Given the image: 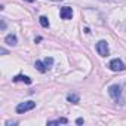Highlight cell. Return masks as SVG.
<instances>
[{
    "mask_svg": "<svg viewBox=\"0 0 126 126\" xmlns=\"http://www.w3.org/2000/svg\"><path fill=\"white\" fill-rule=\"evenodd\" d=\"M108 68H110L111 71H123V70L126 68V65L123 64V61H122V59L114 58V59H111V61H110Z\"/></svg>",
    "mask_w": 126,
    "mask_h": 126,
    "instance_id": "1",
    "label": "cell"
},
{
    "mask_svg": "<svg viewBox=\"0 0 126 126\" xmlns=\"http://www.w3.org/2000/svg\"><path fill=\"white\" fill-rule=\"evenodd\" d=\"M34 107H36V102H34V101H25V102H21V104L16 105V113H18V114H22V113H25V111L33 110Z\"/></svg>",
    "mask_w": 126,
    "mask_h": 126,
    "instance_id": "2",
    "label": "cell"
},
{
    "mask_svg": "<svg viewBox=\"0 0 126 126\" xmlns=\"http://www.w3.org/2000/svg\"><path fill=\"white\" fill-rule=\"evenodd\" d=\"M96 52H98V55H101V56H107L108 52H110L108 43H107L105 40H99V42L96 43Z\"/></svg>",
    "mask_w": 126,
    "mask_h": 126,
    "instance_id": "3",
    "label": "cell"
},
{
    "mask_svg": "<svg viewBox=\"0 0 126 126\" xmlns=\"http://www.w3.org/2000/svg\"><path fill=\"white\" fill-rule=\"evenodd\" d=\"M108 94H110V96H111L114 101H119V98H120V95H122V86H120V85H111V86L108 88Z\"/></svg>",
    "mask_w": 126,
    "mask_h": 126,
    "instance_id": "4",
    "label": "cell"
},
{
    "mask_svg": "<svg viewBox=\"0 0 126 126\" xmlns=\"http://www.w3.org/2000/svg\"><path fill=\"white\" fill-rule=\"evenodd\" d=\"M59 16L62 19H71L73 18V9L70 6H64V8H61L59 11Z\"/></svg>",
    "mask_w": 126,
    "mask_h": 126,
    "instance_id": "5",
    "label": "cell"
},
{
    "mask_svg": "<svg viewBox=\"0 0 126 126\" xmlns=\"http://www.w3.org/2000/svg\"><path fill=\"white\" fill-rule=\"evenodd\" d=\"M5 43L9 45V46H16V45H18V39H16L15 34H8V36L5 37Z\"/></svg>",
    "mask_w": 126,
    "mask_h": 126,
    "instance_id": "6",
    "label": "cell"
},
{
    "mask_svg": "<svg viewBox=\"0 0 126 126\" xmlns=\"http://www.w3.org/2000/svg\"><path fill=\"white\" fill-rule=\"evenodd\" d=\"M12 80H14V82H24V83H27V85H31V79H30L28 76H24V74H18V76H15Z\"/></svg>",
    "mask_w": 126,
    "mask_h": 126,
    "instance_id": "7",
    "label": "cell"
},
{
    "mask_svg": "<svg viewBox=\"0 0 126 126\" xmlns=\"http://www.w3.org/2000/svg\"><path fill=\"white\" fill-rule=\"evenodd\" d=\"M67 101L71 102V104H79V102H80V96L73 92V94H68V95H67Z\"/></svg>",
    "mask_w": 126,
    "mask_h": 126,
    "instance_id": "8",
    "label": "cell"
},
{
    "mask_svg": "<svg viewBox=\"0 0 126 126\" xmlns=\"http://www.w3.org/2000/svg\"><path fill=\"white\" fill-rule=\"evenodd\" d=\"M34 65H36V68H37V70H39L40 73H46V70L49 68V67H47V65L45 64V61L42 62V61H39V59L36 61V64H34Z\"/></svg>",
    "mask_w": 126,
    "mask_h": 126,
    "instance_id": "9",
    "label": "cell"
},
{
    "mask_svg": "<svg viewBox=\"0 0 126 126\" xmlns=\"http://www.w3.org/2000/svg\"><path fill=\"white\" fill-rule=\"evenodd\" d=\"M59 123L67 125L68 123V119L67 117H59V119H55V120H49L47 122V125H59Z\"/></svg>",
    "mask_w": 126,
    "mask_h": 126,
    "instance_id": "10",
    "label": "cell"
},
{
    "mask_svg": "<svg viewBox=\"0 0 126 126\" xmlns=\"http://www.w3.org/2000/svg\"><path fill=\"white\" fill-rule=\"evenodd\" d=\"M39 22H40V25L45 27V28H47V27L50 25V24H49V19H47L46 16H40V18H39Z\"/></svg>",
    "mask_w": 126,
    "mask_h": 126,
    "instance_id": "11",
    "label": "cell"
},
{
    "mask_svg": "<svg viewBox=\"0 0 126 126\" xmlns=\"http://www.w3.org/2000/svg\"><path fill=\"white\" fill-rule=\"evenodd\" d=\"M123 89H125V91H122V95H120V98H119V101H117V102H120V104H126V83H125Z\"/></svg>",
    "mask_w": 126,
    "mask_h": 126,
    "instance_id": "12",
    "label": "cell"
},
{
    "mask_svg": "<svg viewBox=\"0 0 126 126\" xmlns=\"http://www.w3.org/2000/svg\"><path fill=\"white\" fill-rule=\"evenodd\" d=\"M45 64H46L47 67H50V65L53 64V58H50V56H46V58H45Z\"/></svg>",
    "mask_w": 126,
    "mask_h": 126,
    "instance_id": "13",
    "label": "cell"
},
{
    "mask_svg": "<svg viewBox=\"0 0 126 126\" xmlns=\"http://www.w3.org/2000/svg\"><path fill=\"white\" fill-rule=\"evenodd\" d=\"M11 125H18L16 122H12V120H8L6 122V126H11Z\"/></svg>",
    "mask_w": 126,
    "mask_h": 126,
    "instance_id": "14",
    "label": "cell"
},
{
    "mask_svg": "<svg viewBox=\"0 0 126 126\" xmlns=\"http://www.w3.org/2000/svg\"><path fill=\"white\" fill-rule=\"evenodd\" d=\"M76 123H77V125H83V119H82V117H79V119L76 120Z\"/></svg>",
    "mask_w": 126,
    "mask_h": 126,
    "instance_id": "15",
    "label": "cell"
},
{
    "mask_svg": "<svg viewBox=\"0 0 126 126\" xmlns=\"http://www.w3.org/2000/svg\"><path fill=\"white\" fill-rule=\"evenodd\" d=\"M5 28H6V21L2 19V30H5Z\"/></svg>",
    "mask_w": 126,
    "mask_h": 126,
    "instance_id": "16",
    "label": "cell"
},
{
    "mask_svg": "<svg viewBox=\"0 0 126 126\" xmlns=\"http://www.w3.org/2000/svg\"><path fill=\"white\" fill-rule=\"evenodd\" d=\"M34 42H36V43H39V42H42V37H40V36H37V37L34 39Z\"/></svg>",
    "mask_w": 126,
    "mask_h": 126,
    "instance_id": "17",
    "label": "cell"
},
{
    "mask_svg": "<svg viewBox=\"0 0 126 126\" xmlns=\"http://www.w3.org/2000/svg\"><path fill=\"white\" fill-rule=\"evenodd\" d=\"M24 2H28V3H33V2H34V0H24Z\"/></svg>",
    "mask_w": 126,
    "mask_h": 126,
    "instance_id": "18",
    "label": "cell"
},
{
    "mask_svg": "<svg viewBox=\"0 0 126 126\" xmlns=\"http://www.w3.org/2000/svg\"><path fill=\"white\" fill-rule=\"evenodd\" d=\"M52 2H62V0H52Z\"/></svg>",
    "mask_w": 126,
    "mask_h": 126,
    "instance_id": "19",
    "label": "cell"
}]
</instances>
